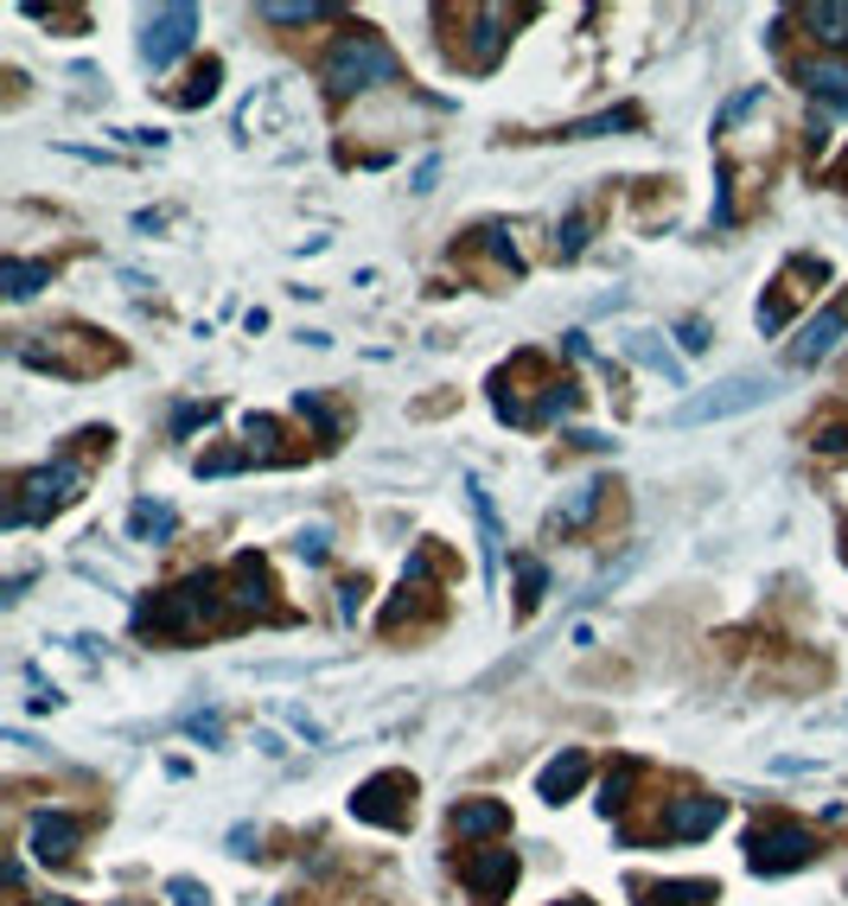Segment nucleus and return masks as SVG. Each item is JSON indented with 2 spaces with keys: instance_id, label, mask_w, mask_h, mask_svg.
I'll list each match as a JSON object with an SVG mask.
<instances>
[{
  "instance_id": "25",
  "label": "nucleus",
  "mask_w": 848,
  "mask_h": 906,
  "mask_svg": "<svg viewBox=\"0 0 848 906\" xmlns=\"http://www.w3.org/2000/svg\"><path fill=\"white\" fill-rule=\"evenodd\" d=\"M326 13H333L326 0H306V7H262L268 26H313V20H326Z\"/></svg>"
},
{
  "instance_id": "16",
  "label": "nucleus",
  "mask_w": 848,
  "mask_h": 906,
  "mask_svg": "<svg viewBox=\"0 0 848 906\" xmlns=\"http://www.w3.org/2000/svg\"><path fill=\"white\" fill-rule=\"evenodd\" d=\"M173 530H179V511H173V504H153V498H141V504L128 511V536H135V543H166Z\"/></svg>"
},
{
  "instance_id": "8",
  "label": "nucleus",
  "mask_w": 848,
  "mask_h": 906,
  "mask_svg": "<svg viewBox=\"0 0 848 906\" xmlns=\"http://www.w3.org/2000/svg\"><path fill=\"white\" fill-rule=\"evenodd\" d=\"M460 881L473 887L479 906H504L511 887H516V849H473V856L460 862Z\"/></svg>"
},
{
  "instance_id": "14",
  "label": "nucleus",
  "mask_w": 848,
  "mask_h": 906,
  "mask_svg": "<svg viewBox=\"0 0 848 906\" xmlns=\"http://www.w3.org/2000/svg\"><path fill=\"white\" fill-rule=\"evenodd\" d=\"M581 779H588V754H581V747H561V754L536 773V792L549 798V804H561V798L581 792Z\"/></svg>"
},
{
  "instance_id": "19",
  "label": "nucleus",
  "mask_w": 848,
  "mask_h": 906,
  "mask_svg": "<svg viewBox=\"0 0 848 906\" xmlns=\"http://www.w3.org/2000/svg\"><path fill=\"white\" fill-rule=\"evenodd\" d=\"M644 906H715V881H651Z\"/></svg>"
},
{
  "instance_id": "6",
  "label": "nucleus",
  "mask_w": 848,
  "mask_h": 906,
  "mask_svg": "<svg viewBox=\"0 0 848 906\" xmlns=\"http://www.w3.org/2000/svg\"><path fill=\"white\" fill-rule=\"evenodd\" d=\"M408 811H415V779L408 773H376L351 792V817L364 824H383V830H403Z\"/></svg>"
},
{
  "instance_id": "18",
  "label": "nucleus",
  "mask_w": 848,
  "mask_h": 906,
  "mask_svg": "<svg viewBox=\"0 0 848 906\" xmlns=\"http://www.w3.org/2000/svg\"><path fill=\"white\" fill-rule=\"evenodd\" d=\"M798 20H804L811 38H823V45H848V0H811Z\"/></svg>"
},
{
  "instance_id": "1",
  "label": "nucleus",
  "mask_w": 848,
  "mask_h": 906,
  "mask_svg": "<svg viewBox=\"0 0 848 906\" xmlns=\"http://www.w3.org/2000/svg\"><path fill=\"white\" fill-rule=\"evenodd\" d=\"M218 574L211 568H198V574H185L179 588H166V594H153L141 613H135V626L141 632H153V639H198L211 619H218Z\"/></svg>"
},
{
  "instance_id": "9",
  "label": "nucleus",
  "mask_w": 848,
  "mask_h": 906,
  "mask_svg": "<svg viewBox=\"0 0 848 906\" xmlns=\"http://www.w3.org/2000/svg\"><path fill=\"white\" fill-rule=\"evenodd\" d=\"M721 817H728V804H721V798L683 792V798H670L664 836H670V843H701V836H715V824H721Z\"/></svg>"
},
{
  "instance_id": "30",
  "label": "nucleus",
  "mask_w": 848,
  "mask_h": 906,
  "mask_svg": "<svg viewBox=\"0 0 848 906\" xmlns=\"http://www.w3.org/2000/svg\"><path fill=\"white\" fill-rule=\"evenodd\" d=\"M166 894H173V906H211V894H205L198 881H173Z\"/></svg>"
},
{
  "instance_id": "32",
  "label": "nucleus",
  "mask_w": 848,
  "mask_h": 906,
  "mask_svg": "<svg viewBox=\"0 0 848 906\" xmlns=\"http://www.w3.org/2000/svg\"><path fill=\"white\" fill-rule=\"evenodd\" d=\"M676 339H683V351H708V326H701V320H683Z\"/></svg>"
},
{
  "instance_id": "15",
  "label": "nucleus",
  "mask_w": 848,
  "mask_h": 906,
  "mask_svg": "<svg viewBox=\"0 0 848 906\" xmlns=\"http://www.w3.org/2000/svg\"><path fill=\"white\" fill-rule=\"evenodd\" d=\"M230 574H236V594H230V606H243V613H262V619H268V613H275V601H268V594H275L268 568H262L256 556H236V568H230Z\"/></svg>"
},
{
  "instance_id": "13",
  "label": "nucleus",
  "mask_w": 848,
  "mask_h": 906,
  "mask_svg": "<svg viewBox=\"0 0 848 906\" xmlns=\"http://www.w3.org/2000/svg\"><path fill=\"white\" fill-rule=\"evenodd\" d=\"M798 83L823 109H848V58H811V65H798Z\"/></svg>"
},
{
  "instance_id": "3",
  "label": "nucleus",
  "mask_w": 848,
  "mask_h": 906,
  "mask_svg": "<svg viewBox=\"0 0 848 906\" xmlns=\"http://www.w3.org/2000/svg\"><path fill=\"white\" fill-rule=\"evenodd\" d=\"M778 396V378H728L715 390L689 396L683 409H670V428H701V421H721V416H740V409H759Z\"/></svg>"
},
{
  "instance_id": "5",
  "label": "nucleus",
  "mask_w": 848,
  "mask_h": 906,
  "mask_svg": "<svg viewBox=\"0 0 848 906\" xmlns=\"http://www.w3.org/2000/svg\"><path fill=\"white\" fill-rule=\"evenodd\" d=\"M77 486H83V466H77V460H58V466L26 473V479H20V498L7 504V524H33V518H45V511H58L65 498H77Z\"/></svg>"
},
{
  "instance_id": "26",
  "label": "nucleus",
  "mask_w": 848,
  "mask_h": 906,
  "mask_svg": "<svg viewBox=\"0 0 848 906\" xmlns=\"http://www.w3.org/2000/svg\"><path fill=\"white\" fill-rule=\"evenodd\" d=\"M631 779H638V766H631V759H626V766H613V773H606V798H600V811H606V817H613V811H626V804H631Z\"/></svg>"
},
{
  "instance_id": "11",
  "label": "nucleus",
  "mask_w": 848,
  "mask_h": 906,
  "mask_svg": "<svg viewBox=\"0 0 848 906\" xmlns=\"http://www.w3.org/2000/svg\"><path fill=\"white\" fill-rule=\"evenodd\" d=\"M848 333V301H829L816 320H804V333H798V345H791V364L804 371V364H816V358H829L836 345H843Z\"/></svg>"
},
{
  "instance_id": "24",
  "label": "nucleus",
  "mask_w": 848,
  "mask_h": 906,
  "mask_svg": "<svg viewBox=\"0 0 848 906\" xmlns=\"http://www.w3.org/2000/svg\"><path fill=\"white\" fill-rule=\"evenodd\" d=\"M613 128H638V109H613V115H593V121H574V128H561V141H593V135H613Z\"/></svg>"
},
{
  "instance_id": "7",
  "label": "nucleus",
  "mask_w": 848,
  "mask_h": 906,
  "mask_svg": "<svg viewBox=\"0 0 848 906\" xmlns=\"http://www.w3.org/2000/svg\"><path fill=\"white\" fill-rule=\"evenodd\" d=\"M191 33H198V7H160V13H148V33H141V58H148L153 71H166L173 58H179L185 45H191Z\"/></svg>"
},
{
  "instance_id": "12",
  "label": "nucleus",
  "mask_w": 848,
  "mask_h": 906,
  "mask_svg": "<svg viewBox=\"0 0 848 906\" xmlns=\"http://www.w3.org/2000/svg\"><path fill=\"white\" fill-rule=\"evenodd\" d=\"M77 843H83V824L71 811H38L33 830H26V849L38 862H65V856H77Z\"/></svg>"
},
{
  "instance_id": "2",
  "label": "nucleus",
  "mask_w": 848,
  "mask_h": 906,
  "mask_svg": "<svg viewBox=\"0 0 848 906\" xmlns=\"http://www.w3.org/2000/svg\"><path fill=\"white\" fill-rule=\"evenodd\" d=\"M326 83H333L338 96H364L376 83H396V51L376 33H345L326 51Z\"/></svg>"
},
{
  "instance_id": "28",
  "label": "nucleus",
  "mask_w": 848,
  "mask_h": 906,
  "mask_svg": "<svg viewBox=\"0 0 848 906\" xmlns=\"http://www.w3.org/2000/svg\"><path fill=\"white\" fill-rule=\"evenodd\" d=\"M581 243H588V218L574 211L568 224L555 230V256H561V263H574V256H581Z\"/></svg>"
},
{
  "instance_id": "10",
  "label": "nucleus",
  "mask_w": 848,
  "mask_h": 906,
  "mask_svg": "<svg viewBox=\"0 0 848 906\" xmlns=\"http://www.w3.org/2000/svg\"><path fill=\"white\" fill-rule=\"evenodd\" d=\"M446 830L460 836V843L504 836V830H511V804H504V798H460V804L446 811Z\"/></svg>"
},
{
  "instance_id": "36",
  "label": "nucleus",
  "mask_w": 848,
  "mask_h": 906,
  "mask_svg": "<svg viewBox=\"0 0 848 906\" xmlns=\"http://www.w3.org/2000/svg\"><path fill=\"white\" fill-rule=\"evenodd\" d=\"M45 906H71V901H45Z\"/></svg>"
},
{
  "instance_id": "29",
  "label": "nucleus",
  "mask_w": 848,
  "mask_h": 906,
  "mask_svg": "<svg viewBox=\"0 0 848 906\" xmlns=\"http://www.w3.org/2000/svg\"><path fill=\"white\" fill-rule=\"evenodd\" d=\"M294 549H300V562H326V556H333V530H326V524L300 530V536H294Z\"/></svg>"
},
{
  "instance_id": "33",
  "label": "nucleus",
  "mask_w": 848,
  "mask_h": 906,
  "mask_svg": "<svg viewBox=\"0 0 848 906\" xmlns=\"http://www.w3.org/2000/svg\"><path fill=\"white\" fill-rule=\"evenodd\" d=\"M218 416V403H198V409H179L173 416V434H185V428H198V421H211Z\"/></svg>"
},
{
  "instance_id": "35",
  "label": "nucleus",
  "mask_w": 848,
  "mask_h": 906,
  "mask_svg": "<svg viewBox=\"0 0 848 906\" xmlns=\"http://www.w3.org/2000/svg\"><path fill=\"white\" fill-rule=\"evenodd\" d=\"M555 906H593V901H555Z\"/></svg>"
},
{
  "instance_id": "31",
  "label": "nucleus",
  "mask_w": 848,
  "mask_h": 906,
  "mask_svg": "<svg viewBox=\"0 0 848 906\" xmlns=\"http://www.w3.org/2000/svg\"><path fill=\"white\" fill-rule=\"evenodd\" d=\"M816 448H823V453H843V448H848V421H829V428H816Z\"/></svg>"
},
{
  "instance_id": "23",
  "label": "nucleus",
  "mask_w": 848,
  "mask_h": 906,
  "mask_svg": "<svg viewBox=\"0 0 848 906\" xmlns=\"http://www.w3.org/2000/svg\"><path fill=\"white\" fill-rule=\"evenodd\" d=\"M218 77H223V65H218V58H205V65L191 71V83L179 90V109H198V103H211V96H218Z\"/></svg>"
},
{
  "instance_id": "4",
  "label": "nucleus",
  "mask_w": 848,
  "mask_h": 906,
  "mask_svg": "<svg viewBox=\"0 0 848 906\" xmlns=\"http://www.w3.org/2000/svg\"><path fill=\"white\" fill-rule=\"evenodd\" d=\"M811 862H816V836L804 824H791V817L759 824L746 836V869L753 874H791V869H811Z\"/></svg>"
},
{
  "instance_id": "21",
  "label": "nucleus",
  "mask_w": 848,
  "mask_h": 906,
  "mask_svg": "<svg viewBox=\"0 0 848 906\" xmlns=\"http://www.w3.org/2000/svg\"><path fill=\"white\" fill-rule=\"evenodd\" d=\"M45 281H51V263H20V256H7V263H0V288H7L13 301H33Z\"/></svg>"
},
{
  "instance_id": "27",
  "label": "nucleus",
  "mask_w": 848,
  "mask_h": 906,
  "mask_svg": "<svg viewBox=\"0 0 848 906\" xmlns=\"http://www.w3.org/2000/svg\"><path fill=\"white\" fill-rule=\"evenodd\" d=\"M516 574H523V613H536V606H543V594H549V568L523 556V562H516Z\"/></svg>"
},
{
  "instance_id": "34",
  "label": "nucleus",
  "mask_w": 848,
  "mask_h": 906,
  "mask_svg": "<svg viewBox=\"0 0 848 906\" xmlns=\"http://www.w3.org/2000/svg\"><path fill=\"white\" fill-rule=\"evenodd\" d=\"M191 734H198V741H211V747H218V741H223V721H218V716H198V721H191Z\"/></svg>"
},
{
  "instance_id": "17",
  "label": "nucleus",
  "mask_w": 848,
  "mask_h": 906,
  "mask_svg": "<svg viewBox=\"0 0 848 906\" xmlns=\"http://www.w3.org/2000/svg\"><path fill=\"white\" fill-rule=\"evenodd\" d=\"M626 358H631V364H644V371H658L670 390H683V364H676L664 345H658V333H631V339H626Z\"/></svg>"
},
{
  "instance_id": "20",
  "label": "nucleus",
  "mask_w": 848,
  "mask_h": 906,
  "mask_svg": "<svg viewBox=\"0 0 848 906\" xmlns=\"http://www.w3.org/2000/svg\"><path fill=\"white\" fill-rule=\"evenodd\" d=\"M504 7H479V33H473V65L479 71H491L498 65V51H504Z\"/></svg>"
},
{
  "instance_id": "22",
  "label": "nucleus",
  "mask_w": 848,
  "mask_h": 906,
  "mask_svg": "<svg viewBox=\"0 0 848 906\" xmlns=\"http://www.w3.org/2000/svg\"><path fill=\"white\" fill-rule=\"evenodd\" d=\"M600 498H606V486H600V479H588V486H581L568 504H561V511H555V530H581L593 518V504H600Z\"/></svg>"
}]
</instances>
